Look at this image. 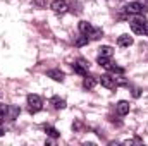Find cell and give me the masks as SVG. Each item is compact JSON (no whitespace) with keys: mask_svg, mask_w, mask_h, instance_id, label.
Masks as SVG:
<instances>
[{"mask_svg":"<svg viewBox=\"0 0 148 146\" xmlns=\"http://www.w3.org/2000/svg\"><path fill=\"white\" fill-rule=\"evenodd\" d=\"M126 14H133V16H140V14H145L148 10V0L145 2H131L124 7Z\"/></svg>","mask_w":148,"mask_h":146,"instance_id":"cell-1","label":"cell"},{"mask_svg":"<svg viewBox=\"0 0 148 146\" xmlns=\"http://www.w3.org/2000/svg\"><path fill=\"white\" fill-rule=\"evenodd\" d=\"M50 7H52V10H53V12H57V14H66V12H67V9H69V5H67V2H66V0H53Z\"/></svg>","mask_w":148,"mask_h":146,"instance_id":"cell-5","label":"cell"},{"mask_svg":"<svg viewBox=\"0 0 148 146\" xmlns=\"http://www.w3.org/2000/svg\"><path fill=\"white\" fill-rule=\"evenodd\" d=\"M97 83H98L97 77L86 74V76H84V81H83V88H84V89H93V88L97 86Z\"/></svg>","mask_w":148,"mask_h":146,"instance_id":"cell-9","label":"cell"},{"mask_svg":"<svg viewBox=\"0 0 148 146\" xmlns=\"http://www.w3.org/2000/svg\"><path fill=\"white\" fill-rule=\"evenodd\" d=\"M145 35L148 36V23H147V28H145Z\"/></svg>","mask_w":148,"mask_h":146,"instance_id":"cell-23","label":"cell"},{"mask_svg":"<svg viewBox=\"0 0 148 146\" xmlns=\"http://www.w3.org/2000/svg\"><path fill=\"white\" fill-rule=\"evenodd\" d=\"M50 105L55 110H62V108H66V100L60 98V96H53V98L50 100Z\"/></svg>","mask_w":148,"mask_h":146,"instance_id":"cell-10","label":"cell"},{"mask_svg":"<svg viewBox=\"0 0 148 146\" xmlns=\"http://www.w3.org/2000/svg\"><path fill=\"white\" fill-rule=\"evenodd\" d=\"M19 107H16V105H9V110H7V119L9 120H16L17 119V115H19Z\"/></svg>","mask_w":148,"mask_h":146,"instance_id":"cell-13","label":"cell"},{"mask_svg":"<svg viewBox=\"0 0 148 146\" xmlns=\"http://www.w3.org/2000/svg\"><path fill=\"white\" fill-rule=\"evenodd\" d=\"M43 108V102H41V98L38 96V95H28V110L31 112V113H36L40 110Z\"/></svg>","mask_w":148,"mask_h":146,"instance_id":"cell-2","label":"cell"},{"mask_svg":"<svg viewBox=\"0 0 148 146\" xmlns=\"http://www.w3.org/2000/svg\"><path fill=\"white\" fill-rule=\"evenodd\" d=\"M3 134H5V131H3V127H2V124H0V138H2Z\"/></svg>","mask_w":148,"mask_h":146,"instance_id":"cell-22","label":"cell"},{"mask_svg":"<svg viewBox=\"0 0 148 146\" xmlns=\"http://www.w3.org/2000/svg\"><path fill=\"white\" fill-rule=\"evenodd\" d=\"M7 110H9V105L5 103H0V124L7 119Z\"/></svg>","mask_w":148,"mask_h":146,"instance_id":"cell-16","label":"cell"},{"mask_svg":"<svg viewBox=\"0 0 148 146\" xmlns=\"http://www.w3.org/2000/svg\"><path fill=\"white\" fill-rule=\"evenodd\" d=\"M90 36H91V40H100V38L103 36V31L100 28H93V31L90 33Z\"/></svg>","mask_w":148,"mask_h":146,"instance_id":"cell-18","label":"cell"},{"mask_svg":"<svg viewBox=\"0 0 148 146\" xmlns=\"http://www.w3.org/2000/svg\"><path fill=\"white\" fill-rule=\"evenodd\" d=\"M98 50H100V57H109L110 59L112 53H114V50H112L110 46H100Z\"/></svg>","mask_w":148,"mask_h":146,"instance_id":"cell-15","label":"cell"},{"mask_svg":"<svg viewBox=\"0 0 148 146\" xmlns=\"http://www.w3.org/2000/svg\"><path fill=\"white\" fill-rule=\"evenodd\" d=\"M47 76H48V77H52V79H53V81H57V83H62V81H64V77H66L64 72H62V71H59V69H50V71L47 72Z\"/></svg>","mask_w":148,"mask_h":146,"instance_id":"cell-8","label":"cell"},{"mask_svg":"<svg viewBox=\"0 0 148 146\" xmlns=\"http://www.w3.org/2000/svg\"><path fill=\"white\" fill-rule=\"evenodd\" d=\"M140 95H141V89H140V88H133V96H134V98H138Z\"/></svg>","mask_w":148,"mask_h":146,"instance_id":"cell-21","label":"cell"},{"mask_svg":"<svg viewBox=\"0 0 148 146\" xmlns=\"http://www.w3.org/2000/svg\"><path fill=\"white\" fill-rule=\"evenodd\" d=\"M133 43H134V40H133V36H129V35H121L119 40H117V45L119 46H131Z\"/></svg>","mask_w":148,"mask_h":146,"instance_id":"cell-11","label":"cell"},{"mask_svg":"<svg viewBox=\"0 0 148 146\" xmlns=\"http://www.w3.org/2000/svg\"><path fill=\"white\" fill-rule=\"evenodd\" d=\"M88 36L86 35H83V36H79V38H76V41H74V45L76 46H84V45H88Z\"/></svg>","mask_w":148,"mask_h":146,"instance_id":"cell-17","label":"cell"},{"mask_svg":"<svg viewBox=\"0 0 148 146\" xmlns=\"http://www.w3.org/2000/svg\"><path fill=\"white\" fill-rule=\"evenodd\" d=\"M88 67H90V64H88L84 59H79L76 64H73L74 72L79 74V76H86V74H88Z\"/></svg>","mask_w":148,"mask_h":146,"instance_id":"cell-4","label":"cell"},{"mask_svg":"<svg viewBox=\"0 0 148 146\" xmlns=\"http://www.w3.org/2000/svg\"><path fill=\"white\" fill-rule=\"evenodd\" d=\"M79 31H81V35L90 36V33L93 31V26H91L90 23H86V21H81V23H79Z\"/></svg>","mask_w":148,"mask_h":146,"instance_id":"cell-12","label":"cell"},{"mask_svg":"<svg viewBox=\"0 0 148 146\" xmlns=\"http://www.w3.org/2000/svg\"><path fill=\"white\" fill-rule=\"evenodd\" d=\"M129 110H131L129 103H127V102H124V100H121V102L115 105V112H117L119 115H122V117H124V115H127V113H129Z\"/></svg>","mask_w":148,"mask_h":146,"instance_id":"cell-7","label":"cell"},{"mask_svg":"<svg viewBox=\"0 0 148 146\" xmlns=\"http://www.w3.org/2000/svg\"><path fill=\"white\" fill-rule=\"evenodd\" d=\"M97 62H98L102 67H107V65L110 64V59H109V57H100V55H98V60H97Z\"/></svg>","mask_w":148,"mask_h":146,"instance_id":"cell-19","label":"cell"},{"mask_svg":"<svg viewBox=\"0 0 148 146\" xmlns=\"http://www.w3.org/2000/svg\"><path fill=\"white\" fill-rule=\"evenodd\" d=\"M100 83H102V86H103V88H107V89H114V88L117 86V81H115V77H112L110 74H102V77H100Z\"/></svg>","mask_w":148,"mask_h":146,"instance_id":"cell-6","label":"cell"},{"mask_svg":"<svg viewBox=\"0 0 148 146\" xmlns=\"http://www.w3.org/2000/svg\"><path fill=\"white\" fill-rule=\"evenodd\" d=\"M147 19L145 17H136V19H133L129 24H131V29H133V33H136V35H143L145 33V28H147Z\"/></svg>","mask_w":148,"mask_h":146,"instance_id":"cell-3","label":"cell"},{"mask_svg":"<svg viewBox=\"0 0 148 146\" xmlns=\"http://www.w3.org/2000/svg\"><path fill=\"white\" fill-rule=\"evenodd\" d=\"M33 3L40 7V9H43V7H47V0H33Z\"/></svg>","mask_w":148,"mask_h":146,"instance_id":"cell-20","label":"cell"},{"mask_svg":"<svg viewBox=\"0 0 148 146\" xmlns=\"http://www.w3.org/2000/svg\"><path fill=\"white\" fill-rule=\"evenodd\" d=\"M45 132H47L50 138H53V139H57V138L60 136V132H59L55 127H52V126H47V127H45Z\"/></svg>","mask_w":148,"mask_h":146,"instance_id":"cell-14","label":"cell"}]
</instances>
